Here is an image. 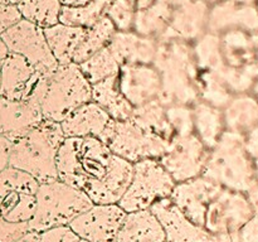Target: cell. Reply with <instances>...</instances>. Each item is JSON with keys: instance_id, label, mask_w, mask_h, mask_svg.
I'll list each match as a JSON object with an SVG mask.
<instances>
[{"instance_id": "3", "label": "cell", "mask_w": 258, "mask_h": 242, "mask_svg": "<svg viewBox=\"0 0 258 242\" xmlns=\"http://www.w3.org/2000/svg\"><path fill=\"white\" fill-rule=\"evenodd\" d=\"M63 140L60 124L43 120L12 140L9 166L30 174L39 183L55 180L57 154Z\"/></svg>"}, {"instance_id": "43", "label": "cell", "mask_w": 258, "mask_h": 242, "mask_svg": "<svg viewBox=\"0 0 258 242\" xmlns=\"http://www.w3.org/2000/svg\"><path fill=\"white\" fill-rule=\"evenodd\" d=\"M10 148H12V140L5 136H0V174L9 166Z\"/></svg>"}, {"instance_id": "42", "label": "cell", "mask_w": 258, "mask_h": 242, "mask_svg": "<svg viewBox=\"0 0 258 242\" xmlns=\"http://www.w3.org/2000/svg\"><path fill=\"white\" fill-rule=\"evenodd\" d=\"M244 145H246L247 153L253 160L254 176L258 184V125L244 136Z\"/></svg>"}, {"instance_id": "7", "label": "cell", "mask_w": 258, "mask_h": 242, "mask_svg": "<svg viewBox=\"0 0 258 242\" xmlns=\"http://www.w3.org/2000/svg\"><path fill=\"white\" fill-rule=\"evenodd\" d=\"M175 187L159 159H145L134 164L133 178L118 206L128 212L149 209L160 199L169 198Z\"/></svg>"}, {"instance_id": "35", "label": "cell", "mask_w": 258, "mask_h": 242, "mask_svg": "<svg viewBox=\"0 0 258 242\" xmlns=\"http://www.w3.org/2000/svg\"><path fill=\"white\" fill-rule=\"evenodd\" d=\"M107 0H95L85 7L62 8L59 14V23L72 27L90 28L103 17L107 7Z\"/></svg>"}, {"instance_id": "17", "label": "cell", "mask_w": 258, "mask_h": 242, "mask_svg": "<svg viewBox=\"0 0 258 242\" xmlns=\"http://www.w3.org/2000/svg\"><path fill=\"white\" fill-rule=\"evenodd\" d=\"M173 14L159 39H181L194 43L208 28L211 5L204 0H173Z\"/></svg>"}, {"instance_id": "15", "label": "cell", "mask_w": 258, "mask_h": 242, "mask_svg": "<svg viewBox=\"0 0 258 242\" xmlns=\"http://www.w3.org/2000/svg\"><path fill=\"white\" fill-rule=\"evenodd\" d=\"M126 212L116 204H92L68 226L87 242H115Z\"/></svg>"}, {"instance_id": "21", "label": "cell", "mask_w": 258, "mask_h": 242, "mask_svg": "<svg viewBox=\"0 0 258 242\" xmlns=\"http://www.w3.org/2000/svg\"><path fill=\"white\" fill-rule=\"evenodd\" d=\"M121 65H153L158 39L145 37L134 30H116L107 44Z\"/></svg>"}, {"instance_id": "39", "label": "cell", "mask_w": 258, "mask_h": 242, "mask_svg": "<svg viewBox=\"0 0 258 242\" xmlns=\"http://www.w3.org/2000/svg\"><path fill=\"white\" fill-rule=\"evenodd\" d=\"M80 237L70 226H58L38 233V242H78Z\"/></svg>"}, {"instance_id": "22", "label": "cell", "mask_w": 258, "mask_h": 242, "mask_svg": "<svg viewBox=\"0 0 258 242\" xmlns=\"http://www.w3.org/2000/svg\"><path fill=\"white\" fill-rule=\"evenodd\" d=\"M112 118L95 101H88L60 123L64 138H98L102 136Z\"/></svg>"}, {"instance_id": "37", "label": "cell", "mask_w": 258, "mask_h": 242, "mask_svg": "<svg viewBox=\"0 0 258 242\" xmlns=\"http://www.w3.org/2000/svg\"><path fill=\"white\" fill-rule=\"evenodd\" d=\"M165 116L169 125L173 129L175 138H184V136H189L194 134L193 108H191V106H165Z\"/></svg>"}, {"instance_id": "13", "label": "cell", "mask_w": 258, "mask_h": 242, "mask_svg": "<svg viewBox=\"0 0 258 242\" xmlns=\"http://www.w3.org/2000/svg\"><path fill=\"white\" fill-rule=\"evenodd\" d=\"M208 155L209 149L191 134L173 139L159 161L176 184L201 176Z\"/></svg>"}, {"instance_id": "8", "label": "cell", "mask_w": 258, "mask_h": 242, "mask_svg": "<svg viewBox=\"0 0 258 242\" xmlns=\"http://www.w3.org/2000/svg\"><path fill=\"white\" fill-rule=\"evenodd\" d=\"M115 155L135 164L145 159H160L169 144L154 138L130 118L111 120L100 138Z\"/></svg>"}, {"instance_id": "32", "label": "cell", "mask_w": 258, "mask_h": 242, "mask_svg": "<svg viewBox=\"0 0 258 242\" xmlns=\"http://www.w3.org/2000/svg\"><path fill=\"white\" fill-rule=\"evenodd\" d=\"M78 67L83 76L87 78L88 82L91 85H95L101 81L117 76L120 71V63L112 54V52L108 49V47H105L80 63Z\"/></svg>"}, {"instance_id": "33", "label": "cell", "mask_w": 258, "mask_h": 242, "mask_svg": "<svg viewBox=\"0 0 258 242\" xmlns=\"http://www.w3.org/2000/svg\"><path fill=\"white\" fill-rule=\"evenodd\" d=\"M17 8L22 19L29 20L40 28L57 24L62 10L59 0H23Z\"/></svg>"}, {"instance_id": "9", "label": "cell", "mask_w": 258, "mask_h": 242, "mask_svg": "<svg viewBox=\"0 0 258 242\" xmlns=\"http://www.w3.org/2000/svg\"><path fill=\"white\" fill-rule=\"evenodd\" d=\"M39 182L30 174L8 166L0 174V216L9 223L29 224Z\"/></svg>"}, {"instance_id": "48", "label": "cell", "mask_w": 258, "mask_h": 242, "mask_svg": "<svg viewBox=\"0 0 258 242\" xmlns=\"http://www.w3.org/2000/svg\"><path fill=\"white\" fill-rule=\"evenodd\" d=\"M249 93H251V95L253 96V97L258 101V78H257L256 81H254V83H253V86H252V88H251V91H249Z\"/></svg>"}, {"instance_id": "38", "label": "cell", "mask_w": 258, "mask_h": 242, "mask_svg": "<svg viewBox=\"0 0 258 242\" xmlns=\"http://www.w3.org/2000/svg\"><path fill=\"white\" fill-rule=\"evenodd\" d=\"M246 194L253 209V214L249 221L242 227L238 233V238L239 242H258V184Z\"/></svg>"}, {"instance_id": "18", "label": "cell", "mask_w": 258, "mask_h": 242, "mask_svg": "<svg viewBox=\"0 0 258 242\" xmlns=\"http://www.w3.org/2000/svg\"><path fill=\"white\" fill-rule=\"evenodd\" d=\"M117 85L133 107H139L159 98L160 73L153 65H121Z\"/></svg>"}, {"instance_id": "40", "label": "cell", "mask_w": 258, "mask_h": 242, "mask_svg": "<svg viewBox=\"0 0 258 242\" xmlns=\"http://www.w3.org/2000/svg\"><path fill=\"white\" fill-rule=\"evenodd\" d=\"M29 232V224L9 223L0 216V242H13Z\"/></svg>"}, {"instance_id": "1", "label": "cell", "mask_w": 258, "mask_h": 242, "mask_svg": "<svg viewBox=\"0 0 258 242\" xmlns=\"http://www.w3.org/2000/svg\"><path fill=\"white\" fill-rule=\"evenodd\" d=\"M153 66L159 71L161 91L158 100L164 106H193L199 97L198 67L191 43L181 39H158Z\"/></svg>"}, {"instance_id": "31", "label": "cell", "mask_w": 258, "mask_h": 242, "mask_svg": "<svg viewBox=\"0 0 258 242\" xmlns=\"http://www.w3.org/2000/svg\"><path fill=\"white\" fill-rule=\"evenodd\" d=\"M115 32L116 29L112 23L110 22V19L105 15L101 17L92 27L87 28L82 42L80 43L75 55H73L72 62L76 65H80L83 60L90 58L91 55L97 53L98 50L107 47Z\"/></svg>"}, {"instance_id": "34", "label": "cell", "mask_w": 258, "mask_h": 242, "mask_svg": "<svg viewBox=\"0 0 258 242\" xmlns=\"http://www.w3.org/2000/svg\"><path fill=\"white\" fill-rule=\"evenodd\" d=\"M197 83L201 100L221 110L228 105L234 96L218 73L199 71Z\"/></svg>"}, {"instance_id": "47", "label": "cell", "mask_w": 258, "mask_h": 242, "mask_svg": "<svg viewBox=\"0 0 258 242\" xmlns=\"http://www.w3.org/2000/svg\"><path fill=\"white\" fill-rule=\"evenodd\" d=\"M23 0H0V4L10 5V7H18Z\"/></svg>"}, {"instance_id": "27", "label": "cell", "mask_w": 258, "mask_h": 242, "mask_svg": "<svg viewBox=\"0 0 258 242\" xmlns=\"http://www.w3.org/2000/svg\"><path fill=\"white\" fill-rule=\"evenodd\" d=\"M191 108H193L194 134L207 149L212 150L217 145L222 134L226 131L223 111L202 100L194 103Z\"/></svg>"}, {"instance_id": "10", "label": "cell", "mask_w": 258, "mask_h": 242, "mask_svg": "<svg viewBox=\"0 0 258 242\" xmlns=\"http://www.w3.org/2000/svg\"><path fill=\"white\" fill-rule=\"evenodd\" d=\"M0 38L10 53L22 55L42 75H49L59 66L50 52L43 28L29 20L20 19Z\"/></svg>"}, {"instance_id": "4", "label": "cell", "mask_w": 258, "mask_h": 242, "mask_svg": "<svg viewBox=\"0 0 258 242\" xmlns=\"http://www.w3.org/2000/svg\"><path fill=\"white\" fill-rule=\"evenodd\" d=\"M202 176L229 191L247 193L257 186L253 160L247 153L244 135L226 130L207 158Z\"/></svg>"}, {"instance_id": "53", "label": "cell", "mask_w": 258, "mask_h": 242, "mask_svg": "<svg viewBox=\"0 0 258 242\" xmlns=\"http://www.w3.org/2000/svg\"><path fill=\"white\" fill-rule=\"evenodd\" d=\"M107 2H110V0H107Z\"/></svg>"}, {"instance_id": "12", "label": "cell", "mask_w": 258, "mask_h": 242, "mask_svg": "<svg viewBox=\"0 0 258 242\" xmlns=\"http://www.w3.org/2000/svg\"><path fill=\"white\" fill-rule=\"evenodd\" d=\"M165 232L166 242H239L238 234H216L193 223L170 201L160 199L150 207Z\"/></svg>"}, {"instance_id": "24", "label": "cell", "mask_w": 258, "mask_h": 242, "mask_svg": "<svg viewBox=\"0 0 258 242\" xmlns=\"http://www.w3.org/2000/svg\"><path fill=\"white\" fill-rule=\"evenodd\" d=\"M115 242H166L165 232L150 209L128 212Z\"/></svg>"}, {"instance_id": "29", "label": "cell", "mask_w": 258, "mask_h": 242, "mask_svg": "<svg viewBox=\"0 0 258 242\" xmlns=\"http://www.w3.org/2000/svg\"><path fill=\"white\" fill-rule=\"evenodd\" d=\"M130 120L151 136L165 141L166 144H170V141L175 138L173 129L166 120L165 106L159 100L134 107Z\"/></svg>"}, {"instance_id": "6", "label": "cell", "mask_w": 258, "mask_h": 242, "mask_svg": "<svg viewBox=\"0 0 258 242\" xmlns=\"http://www.w3.org/2000/svg\"><path fill=\"white\" fill-rule=\"evenodd\" d=\"M92 204L85 192L59 179L39 183L29 231L39 233L53 227L68 226Z\"/></svg>"}, {"instance_id": "20", "label": "cell", "mask_w": 258, "mask_h": 242, "mask_svg": "<svg viewBox=\"0 0 258 242\" xmlns=\"http://www.w3.org/2000/svg\"><path fill=\"white\" fill-rule=\"evenodd\" d=\"M43 120L37 101L10 100L0 95V136L14 140Z\"/></svg>"}, {"instance_id": "2", "label": "cell", "mask_w": 258, "mask_h": 242, "mask_svg": "<svg viewBox=\"0 0 258 242\" xmlns=\"http://www.w3.org/2000/svg\"><path fill=\"white\" fill-rule=\"evenodd\" d=\"M115 158L98 138H64L57 154L58 179L90 196L106 178Z\"/></svg>"}, {"instance_id": "44", "label": "cell", "mask_w": 258, "mask_h": 242, "mask_svg": "<svg viewBox=\"0 0 258 242\" xmlns=\"http://www.w3.org/2000/svg\"><path fill=\"white\" fill-rule=\"evenodd\" d=\"M95 2V0H59L62 8H78L85 7V5L90 4V3Z\"/></svg>"}, {"instance_id": "50", "label": "cell", "mask_w": 258, "mask_h": 242, "mask_svg": "<svg viewBox=\"0 0 258 242\" xmlns=\"http://www.w3.org/2000/svg\"><path fill=\"white\" fill-rule=\"evenodd\" d=\"M204 2H206L207 4H209V5H214V4H217V3L222 2V0H204Z\"/></svg>"}, {"instance_id": "28", "label": "cell", "mask_w": 258, "mask_h": 242, "mask_svg": "<svg viewBox=\"0 0 258 242\" xmlns=\"http://www.w3.org/2000/svg\"><path fill=\"white\" fill-rule=\"evenodd\" d=\"M92 101L101 106L112 120L125 121L133 115L134 107L121 93L117 76L92 85Z\"/></svg>"}, {"instance_id": "30", "label": "cell", "mask_w": 258, "mask_h": 242, "mask_svg": "<svg viewBox=\"0 0 258 242\" xmlns=\"http://www.w3.org/2000/svg\"><path fill=\"white\" fill-rule=\"evenodd\" d=\"M193 54L199 71H209L221 75L226 68L222 54L221 38L216 33L206 32L201 38L191 43Z\"/></svg>"}, {"instance_id": "52", "label": "cell", "mask_w": 258, "mask_h": 242, "mask_svg": "<svg viewBox=\"0 0 258 242\" xmlns=\"http://www.w3.org/2000/svg\"><path fill=\"white\" fill-rule=\"evenodd\" d=\"M256 7H257V10H258V4H257V5H256Z\"/></svg>"}, {"instance_id": "46", "label": "cell", "mask_w": 258, "mask_h": 242, "mask_svg": "<svg viewBox=\"0 0 258 242\" xmlns=\"http://www.w3.org/2000/svg\"><path fill=\"white\" fill-rule=\"evenodd\" d=\"M8 54H9V50H8L7 45H5V43L0 38V83H2V66Z\"/></svg>"}, {"instance_id": "41", "label": "cell", "mask_w": 258, "mask_h": 242, "mask_svg": "<svg viewBox=\"0 0 258 242\" xmlns=\"http://www.w3.org/2000/svg\"><path fill=\"white\" fill-rule=\"evenodd\" d=\"M22 19L19 14V10L17 7H10V5L0 4V35Z\"/></svg>"}, {"instance_id": "45", "label": "cell", "mask_w": 258, "mask_h": 242, "mask_svg": "<svg viewBox=\"0 0 258 242\" xmlns=\"http://www.w3.org/2000/svg\"><path fill=\"white\" fill-rule=\"evenodd\" d=\"M13 242H38V233L37 232L29 231Z\"/></svg>"}, {"instance_id": "23", "label": "cell", "mask_w": 258, "mask_h": 242, "mask_svg": "<svg viewBox=\"0 0 258 242\" xmlns=\"http://www.w3.org/2000/svg\"><path fill=\"white\" fill-rule=\"evenodd\" d=\"M134 32L159 39L173 14V0H134Z\"/></svg>"}, {"instance_id": "5", "label": "cell", "mask_w": 258, "mask_h": 242, "mask_svg": "<svg viewBox=\"0 0 258 242\" xmlns=\"http://www.w3.org/2000/svg\"><path fill=\"white\" fill-rule=\"evenodd\" d=\"M92 100V85L76 63L59 65L47 76L39 100L44 120L60 124L70 113Z\"/></svg>"}, {"instance_id": "51", "label": "cell", "mask_w": 258, "mask_h": 242, "mask_svg": "<svg viewBox=\"0 0 258 242\" xmlns=\"http://www.w3.org/2000/svg\"><path fill=\"white\" fill-rule=\"evenodd\" d=\"M78 242H87V241H85V239H80V241Z\"/></svg>"}, {"instance_id": "36", "label": "cell", "mask_w": 258, "mask_h": 242, "mask_svg": "<svg viewBox=\"0 0 258 242\" xmlns=\"http://www.w3.org/2000/svg\"><path fill=\"white\" fill-rule=\"evenodd\" d=\"M103 15L110 19L116 30H133L135 18L134 0H110Z\"/></svg>"}, {"instance_id": "16", "label": "cell", "mask_w": 258, "mask_h": 242, "mask_svg": "<svg viewBox=\"0 0 258 242\" xmlns=\"http://www.w3.org/2000/svg\"><path fill=\"white\" fill-rule=\"evenodd\" d=\"M222 189L211 179L201 175L176 183L169 198L193 223L204 227L207 208Z\"/></svg>"}, {"instance_id": "49", "label": "cell", "mask_w": 258, "mask_h": 242, "mask_svg": "<svg viewBox=\"0 0 258 242\" xmlns=\"http://www.w3.org/2000/svg\"><path fill=\"white\" fill-rule=\"evenodd\" d=\"M236 2L242 3V4H247V5H257L258 0H236Z\"/></svg>"}, {"instance_id": "19", "label": "cell", "mask_w": 258, "mask_h": 242, "mask_svg": "<svg viewBox=\"0 0 258 242\" xmlns=\"http://www.w3.org/2000/svg\"><path fill=\"white\" fill-rule=\"evenodd\" d=\"M239 29L258 32V10L256 5H247L236 0H222L211 5L207 32L222 34L227 30Z\"/></svg>"}, {"instance_id": "26", "label": "cell", "mask_w": 258, "mask_h": 242, "mask_svg": "<svg viewBox=\"0 0 258 242\" xmlns=\"http://www.w3.org/2000/svg\"><path fill=\"white\" fill-rule=\"evenodd\" d=\"M49 49L58 65H67L73 60L76 50L82 42L87 28L72 27L58 22L57 24L43 28Z\"/></svg>"}, {"instance_id": "25", "label": "cell", "mask_w": 258, "mask_h": 242, "mask_svg": "<svg viewBox=\"0 0 258 242\" xmlns=\"http://www.w3.org/2000/svg\"><path fill=\"white\" fill-rule=\"evenodd\" d=\"M226 130L246 136L258 125V101L249 92L232 97L223 108Z\"/></svg>"}, {"instance_id": "11", "label": "cell", "mask_w": 258, "mask_h": 242, "mask_svg": "<svg viewBox=\"0 0 258 242\" xmlns=\"http://www.w3.org/2000/svg\"><path fill=\"white\" fill-rule=\"evenodd\" d=\"M252 214L246 193L223 188L207 208L204 228L216 234H238Z\"/></svg>"}, {"instance_id": "14", "label": "cell", "mask_w": 258, "mask_h": 242, "mask_svg": "<svg viewBox=\"0 0 258 242\" xmlns=\"http://www.w3.org/2000/svg\"><path fill=\"white\" fill-rule=\"evenodd\" d=\"M47 76L38 72L22 55L9 52L2 66L0 95L10 100H34L39 103Z\"/></svg>"}]
</instances>
